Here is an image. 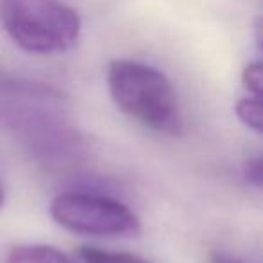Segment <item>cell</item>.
<instances>
[{
  "instance_id": "obj_3",
  "label": "cell",
  "mask_w": 263,
  "mask_h": 263,
  "mask_svg": "<svg viewBox=\"0 0 263 263\" xmlns=\"http://www.w3.org/2000/svg\"><path fill=\"white\" fill-rule=\"evenodd\" d=\"M49 211L58 226L85 236H136L141 231L136 213L106 195L85 191L56 195Z\"/></svg>"
},
{
  "instance_id": "obj_5",
  "label": "cell",
  "mask_w": 263,
  "mask_h": 263,
  "mask_svg": "<svg viewBox=\"0 0 263 263\" xmlns=\"http://www.w3.org/2000/svg\"><path fill=\"white\" fill-rule=\"evenodd\" d=\"M78 256L83 263H152L132 252L106 251V249L92 247V245H81L78 249Z\"/></svg>"
},
{
  "instance_id": "obj_2",
  "label": "cell",
  "mask_w": 263,
  "mask_h": 263,
  "mask_svg": "<svg viewBox=\"0 0 263 263\" xmlns=\"http://www.w3.org/2000/svg\"><path fill=\"white\" fill-rule=\"evenodd\" d=\"M0 24L33 54L67 52L81 34L80 15L60 0H0Z\"/></svg>"
},
{
  "instance_id": "obj_6",
  "label": "cell",
  "mask_w": 263,
  "mask_h": 263,
  "mask_svg": "<svg viewBox=\"0 0 263 263\" xmlns=\"http://www.w3.org/2000/svg\"><path fill=\"white\" fill-rule=\"evenodd\" d=\"M236 116L249 130L261 134L263 130V114H261V101L259 98L254 96H247V98H240L236 101Z\"/></svg>"
},
{
  "instance_id": "obj_8",
  "label": "cell",
  "mask_w": 263,
  "mask_h": 263,
  "mask_svg": "<svg viewBox=\"0 0 263 263\" xmlns=\"http://www.w3.org/2000/svg\"><path fill=\"white\" fill-rule=\"evenodd\" d=\"M243 177L252 187L256 190H261L263 186V161L259 155L249 159L243 164Z\"/></svg>"
},
{
  "instance_id": "obj_1",
  "label": "cell",
  "mask_w": 263,
  "mask_h": 263,
  "mask_svg": "<svg viewBox=\"0 0 263 263\" xmlns=\"http://www.w3.org/2000/svg\"><path fill=\"white\" fill-rule=\"evenodd\" d=\"M106 85L124 116L159 134L180 136L184 132L177 92L159 69L134 60H114L106 69Z\"/></svg>"
},
{
  "instance_id": "obj_10",
  "label": "cell",
  "mask_w": 263,
  "mask_h": 263,
  "mask_svg": "<svg viewBox=\"0 0 263 263\" xmlns=\"http://www.w3.org/2000/svg\"><path fill=\"white\" fill-rule=\"evenodd\" d=\"M6 202V191H4V186L0 184V209H2V205H4Z\"/></svg>"
},
{
  "instance_id": "obj_7",
  "label": "cell",
  "mask_w": 263,
  "mask_h": 263,
  "mask_svg": "<svg viewBox=\"0 0 263 263\" xmlns=\"http://www.w3.org/2000/svg\"><path fill=\"white\" fill-rule=\"evenodd\" d=\"M241 83L254 98H261L263 92V65L259 62H252L241 72Z\"/></svg>"
},
{
  "instance_id": "obj_9",
  "label": "cell",
  "mask_w": 263,
  "mask_h": 263,
  "mask_svg": "<svg viewBox=\"0 0 263 263\" xmlns=\"http://www.w3.org/2000/svg\"><path fill=\"white\" fill-rule=\"evenodd\" d=\"M209 263H245V261L238 258V256L216 251V252H213V254L209 256Z\"/></svg>"
},
{
  "instance_id": "obj_4",
  "label": "cell",
  "mask_w": 263,
  "mask_h": 263,
  "mask_svg": "<svg viewBox=\"0 0 263 263\" xmlns=\"http://www.w3.org/2000/svg\"><path fill=\"white\" fill-rule=\"evenodd\" d=\"M4 263H72V259L51 245H20L8 252Z\"/></svg>"
}]
</instances>
